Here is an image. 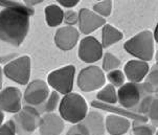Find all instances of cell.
<instances>
[{
  "label": "cell",
  "instance_id": "obj_1",
  "mask_svg": "<svg viewBox=\"0 0 158 135\" xmlns=\"http://www.w3.org/2000/svg\"><path fill=\"white\" fill-rule=\"evenodd\" d=\"M27 12L17 9H4L0 12V40L14 46H20L29 31Z\"/></svg>",
  "mask_w": 158,
  "mask_h": 135
},
{
  "label": "cell",
  "instance_id": "obj_2",
  "mask_svg": "<svg viewBox=\"0 0 158 135\" xmlns=\"http://www.w3.org/2000/svg\"><path fill=\"white\" fill-rule=\"evenodd\" d=\"M59 112L64 120L71 124L81 123L88 113V106L85 99L77 93L64 94L59 104Z\"/></svg>",
  "mask_w": 158,
  "mask_h": 135
},
{
  "label": "cell",
  "instance_id": "obj_3",
  "mask_svg": "<svg viewBox=\"0 0 158 135\" xmlns=\"http://www.w3.org/2000/svg\"><path fill=\"white\" fill-rule=\"evenodd\" d=\"M154 36L150 31H143L127 40L125 50L138 60L151 61L154 57Z\"/></svg>",
  "mask_w": 158,
  "mask_h": 135
},
{
  "label": "cell",
  "instance_id": "obj_4",
  "mask_svg": "<svg viewBox=\"0 0 158 135\" xmlns=\"http://www.w3.org/2000/svg\"><path fill=\"white\" fill-rule=\"evenodd\" d=\"M40 112L36 107L27 106L23 107L13 118L16 126L17 133L20 135H28L31 134L39 127L40 121Z\"/></svg>",
  "mask_w": 158,
  "mask_h": 135
},
{
  "label": "cell",
  "instance_id": "obj_5",
  "mask_svg": "<svg viewBox=\"0 0 158 135\" xmlns=\"http://www.w3.org/2000/svg\"><path fill=\"white\" fill-rule=\"evenodd\" d=\"M76 74V67L67 65L62 68L53 70L47 77L48 85H50L59 93L67 94L72 91Z\"/></svg>",
  "mask_w": 158,
  "mask_h": 135
},
{
  "label": "cell",
  "instance_id": "obj_6",
  "mask_svg": "<svg viewBox=\"0 0 158 135\" xmlns=\"http://www.w3.org/2000/svg\"><path fill=\"white\" fill-rule=\"evenodd\" d=\"M3 74L7 79L20 85H26L31 78V58L22 56L4 66Z\"/></svg>",
  "mask_w": 158,
  "mask_h": 135
},
{
  "label": "cell",
  "instance_id": "obj_7",
  "mask_svg": "<svg viewBox=\"0 0 158 135\" xmlns=\"http://www.w3.org/2000/svg\"><path fill=\"white\" fill-rule=\"evenodd\" d=\"M146 94L143 84L128 82L120 86L117 90V102L126 109H133L138 106Z\"/></svg>",
  "mask_w": 158,
  "mask_h": 135
},
{
  "label": "cell",
  "instance_id": "obj_8",
  "mask_svg": "<svg viewBox=\"0 0 158 135\" xmlns=\"http://www.w3.org/2000/svg\"><path fill=\"white\" fill-rule=\"evenodd\" d=\"M106 78L103 69L98 66H88L82 69L77 77V86L84 92H91L105 85Z\"/></svg>",
  "mask_w": 158,
  "mask_h": 135
},
{
  "label": "cell",
  "instance_id": "obj_9",
  "mask_svg": "<svg viewBox=\"0 0 158 135\" xmlns=\"http://www.w3.org/2000/svg\"><path fill=\"white\" fill-rule=\"evenodd\" d=\"M49 94V88L44 81L35 80L29 83L24 91V101L29 106L39 108L46 102Z\"/></svg>",
  "mask_w": 158,
  "mask_h": 135
},
{
  "label": "cell",
  "instance_id": "obj_10",
  "mask_svg": "<svg viewBox=\"0 0 158 135\" xmlns=\"http://www.w3.org/2000/svg\"><path fill=\"white\" fill-rule=\"evenodd\" d=\"M103 45L94 37H85L81 40L79 47V57L85 63H94L104 56Z\"/></svg>",
  "mask_w": 158,
  "mask_h": 135
},
{
  "label": "cell",
  "instance_id": "obj_11",
  "mask_svg": "<svg viewBox=\"0 0 158 135\" xmlns=\"http://www.w3.org/2000/svg\"><path fill=\"white\" fill-rule=\"evenodd\" d=\"M106 24V19L96 14L93 11L82 9L79 13L80 32L84 35H89Z\"/></svg>",
  "mask_w": 158,
  "mask_h": 135
},
{
  "label": "cell",
  "instance_id": "obj_12",
  "mask_svg": "<svg viewBox=\"0 0 158 135\" xmlns=\"http://www.w3.org/2000/svg\"><path fill=\"white\" fill-rule=\"evenodd\" d=\"M21 91L16 87H7L0 91V109L10 113H17L21 109Z\"/></svg>",
  "mask_w": 158,
  "mask_h": 135
},
{
  "label": "cell",
  "instance_id": "obj_13",
  "mask_svg": "<svg viewBox=\"0 0 158 135\" xmlns=\"http://www.w3.org/2000/svg\"><path fill=\"white\" fill-rule=\"evenodd\" d=\"M79 31L73 26H63L59 28L55 35L56 45L64 51L72 49L79 41Z\"/></svg>",
  "mask_w": 158,
  "mask_h": 135
},
{
  "label": "cell",
  "instance_id": "obj_14",
  "mask_svg": "<svg viewBox=\"0 0 158 135\" xmlns=\"http://www.w3.org/2000/svg\"><path fill=\"white\" fill-rule=\"evenodd\" d=\"M38 128L41 135H60L63 132L64 123L62 117L56 113H45L40 118Z\"/></svg>",
  "mask_w": 158,
  "mask_h": 135
},
{
  "label": "cell",
  "instance_id": "obj_15",
  "mask_svg": "<svg viewBox=\"0 0 158 135\" xmlns=\"http://www.w3.org/2000/svg\"><path fill=\"white\" fill-rule=\"evenodd\" d=\"M150 71V66L148 62L143 60H131L126 63L124 67V74L129 82L140 83L144 80L148 72Z\"/></svg>",
  "mask_w": 158,
  "mask_h": 135
},
{
  "label": "cell",
  "instance_id": "obj_16",
  "mask_svg": "<svg viewBox=\"0 0 158 135\" xmlns=\"http://www.w3.org/2000/svg\"><path fill=\"white\" fill-rule=\"evenodd\" d=\"M91 106L93 108H96V109L112 112L113 114L119 115V116H124L126 118H131V120H133L148 121V116L140 114V113H138V112H133V111H131V110H127L124 107L120 108V107L114 106V105H112V104H107V103L96 102V101H93L91 103Z\"/></svg>",
  "mask_w": 158,
  "mask_h": 135
},
{
  "label": "cell",
  "instance_id": "obj_17",
  "mask_svg": "<svg viewBox=\"0 0 158 135\" xmlns=\"http://www.w3.org/2000/svg\"><path fill=\"white\" fill-rule=\"evenodd\" d=\"M106 130L111 135H124L129 131L131 124L128 118L116 114H110L105 120Z\"/></svg>",
  "mask_w": 158,
  "mask_h": 135
},
{
  "label": "cell",
  "instance_id": "obj_18",
  "mask_svg": "<svg viewBox=\"0 0 158 135\" xmlns=\"http://www.w3.org/2000/svg\"><path fill=\"white\" fill-rule=\"evenodd\" d=\"M82 123L89 131L90 135H104L105 133V120L98 111L92 110L88 112Z\"/></svg>",
  "mask_w": 158,
  "mask_h": 135
},
{
  "label": "cell",
  "instance_id": "obj_19",
  "mask_svg": "<svg viewBox=\"0 0 158 135\" xmlns=\"http://www.w3.org/2000/svg\"><path fill=\"white\" fill-rule=\"evenodd\" d=\"M124 35L120 31L110 24H105L102 28V45L103 47H110L111 45L119 42Z\"/></svg>",
  "mask_w": 158,
  "mask_h": 135
},
{
  "label": "cell",
  "instance_id": "obj_20",
  "mask_svg": "<svg viewBox=\"0 0 158 135\" xmlns=\"http://www.w3.org/2000/svg\"><path fill=\"white\" fill-rule=\"evenodd\" d=\"M45 20L48 26L56 27L62 24L64 21V11L59 5L50 4L45 7Z\"/></svg>",
  "mask_w": 158,
  "mask_h": 135
},
{
  "label": "cell",
  "instance_id": "obj_21",
  "mask_svg": "<svg viewBox=\"0 0 158 135\" xmlns=\"http://www.w3.org/2000/svg\"><path fill=\"white\" fill-rule=\"evenodd\" d=\"M143 89L147 93H158V65H154L144 78Z\"/></svg>",
  "mask_w": 158,
  "mask_h": 135
},
{
  "label": "cell",
  "instance_id": "obj_22",
  "mask_svg": "<svg viewBox=\"0 0 158 135\" xmlns=\"http://www.w3.org/2000/svg\"><path fill=\"white\" fill-rule=\"evenodd\" d=\"M96 99L100 102L114 105L115 103H117V91L115 90L113 85H106L98 92Z\"/></svg>",
  "mask_w": 158,
  "mask_h": 135
},
{
  "label": "cell",
  "instance_id": "obj_23",
  "mask_svg": "<svg viewBox=\"0 0 158 135\" xmlns=\"http://www.w3.org/2000/svg\"><path fill=\"white\" fill-rule=\"evenodd\" d=\"M59 104H60L59 92L53 91V92H50L49 96H48V99H46V102H45L41 107L37 108V109H38L39 112L50 113V112L55 111L57 107H59Z\"/></svg>",
  "mask_w": 158,
  "mask_h": 135
},
{
  "label": "cell",
  "instance_id": "obj_24",
  "mask_svg": "<svg viewBox=\"0 0 158 135\" xmlns=\"http://www.w3.org/2000/svg\"><path fill=\"white\" fill-rule=\"evenodd\" d=\"M155 129L147 121L134 120L132 124V135H154Z\"/></svg>",
  "mask_w": 158,
  "mask_h": 135
},
{
  "label": "cell",
  "instance_id": "obj_25",
  "mask_svg": "<svg viewBox=\"0 0 158 135\" xmlns=\"http://www.w3.org/2000/svg\"><path fill=\"white\" fill-rule=\"evenodd\" d=\"M120 65V61L117 57L112 55L111 53H106L103 56V70L105 71H111V70L117 69Z\"/></svg>",
  "mask_w": 158,
  "mask_h": 135
},
{
  "label": "cell",
  "instance_id": "obj_26",
  "mask_svg": "<svg viewBox=\"0 0 158 135\" xmlns=\"http://www.w3.org/2000/svg\"><path fill=\"white\" fill-rule=\"evenodd\" d=\"M0 6H3L4 9H17L25 11L31 16H33L35 13L31 6H28L26 4H22L18 0H0Z\"/></svg>",
  "mask_w": 158,
  "mask_h": 135
},
{
  "label": "cell",
  "instance_id": "obj_27",
  "mask_svg": "<svg viewBox=\"0 0 158 135\" xmlns=\"http://www.w3.org/2000/svg\"><path fill=\"white\" fill-rule=\"evenodd\" d=\"M93 12L102 17L106 18L110 16L112 12V0H102L98 3L93 5Z\"/></svg>",
  "mask_w": 158,
  "mask_h": 135
},
{
  "label": "cell",
  "instance_id": "obj_28",
  "mask_svg": "<svg viewBox=\"0 0 158 135\" xmlns=\"http://www.w3.org/2000/svg\"><path fill=\"white\" fill-rule=\"evenodd\" d=\"M107 79L110 82L111 85H113L114 87H120L122 85L125 84V80H126V75L124 74V71L119 69H114L108 72L107 74Z\"/></svg>",
  "mask_w": 158,
  "mask_h": 135
},
{
  "label": "cell",
  "instance_id": "obj_29",
  "mask_svg": "<svg viewBox=\"0 0 158 135\" xmlns=\"http://www.w3.org/2000/svg\"><path fill=\"white\" fill-rule=\"evenodd\" d=\"M147 116L148 118H151L152 120L158 121V96H153L152 99L148 112H147Z\"/></svg>",
  "mask_w": 158,
  "mask_h": 135
},
{
  "label": "cell",
  "instance_id": "obj_30",
  "mask_svg": "<svg viewBox=\"0 0 158 135\" xmlns=\"http://www.w3.org/2000/svg\"><path fill=\"white\" fill-rule=\"evenodd\" d=\"M17 130H16V126L13 120H7L6 123L2 124L0 126V135H16Z\"/></svg>",
  "mask_w": 158,
  "mask_h": 135
},
{
  "label": "cell",
  "instance_id": "obj_31",
  "mask_svg": "<svg viewBox=\"0 0 158 135\" xmlns=\"http://www.w3.org/2000/svg\"><path fill=\"white\" fill-rule=\"evenodd\" d=\"M152 99H153V95H151V94H146V95L143 98V99L140 101V103L138 104L137 111L136 112H138V113H140V114L146 115L147 116V112H148V109H149L150 104H151Z\"/></svg>",
  "mask_w": 158,
  "mask_h": 135
},
{
  "label": "cell",
  "instance_id": "obj_32",
  "mask_svg": "<svg viewBox=\"0 0 158 135\" xmlns=\"http://www.w3.org/2000/svg\"><path fill=\"white\" fill-rule=\"evenodd\" d=\"M64 22L69 26H73L79 23V14L72 10L64 12Z\"/></svg>",
  "mask_w": 158,
  "mask_h": 135
},
{
  "label": "cell",
  "instance_id": "obj_33",
  "mask_svg": "<svg viewBox=\"0 0 158 135\" xmlns=\"http://www.w3.org/2000/svg\"><path fill=\"white\" fill-rule=\"evenodd\" d=\"M66 135H90V134L89 131L87 130V128L85 127V125L81 121V123L74 124V126L69 129Z\"/></svg>",
  "mask_w": 158,
  "mask_h": 135
},
{
  "label": "cell",
  "instance_id": "obj_34",
  "mask_svg": "<svg viewBox=\"0 0 158 135\" xmlns=\"http://www.w3.org/2000/svg\"><path fill=\"white\" fill-rule=\"evenodd\" d=\"M57 1L62 5V6L67 7V9H71V7L76 6L81 0H57Z\"/></svg>",
  "mask_w": 158,
  "mask_h": 135
},
{
  "label": "cell",
  "instance_id": "obj_35",
  "mask_svg": "<svg viewBox=\"0 0 158 135\" xmlns=\"http://www.w3.org/2000/svg\"><path fill=\"white\" fill-rule=\"evenodd\" d=\"M24 3L26 5H28V6H34V5H37L39 3H41V2H43L44 0H23Z\"/></svg>",
  "mask_w": 158,
  "mask_h": 135
},
{
  "label": "cell",
  "instance_id": "obj_36",
  "mask_svg": "<svg viewBox=\"0 0 158 135\" xmlns=\"http://www.w3.org/2000/svg\"><path fill=\"white\" fill-rule=\"evenodd\" d=\"M2 84H3V69L0 67V90L2 88Z\"/></svg>",
  "mask_w": 158,
  "mask_h": 135
},
{
  "label": "cell",
  "instance_id": "obj_37",
  "mask_svg": "<svg viewBox=\"0 0 158 135\" xmlns=\"http://www.w3.org/2000/svg\"><path fill=\"white\" fill-rule=\"evenodd\" d=\"M153 36H154V40L158 43V23H157V25H156V27H155V31H154V34H153Z\"/></svg>",
  "mask_w": 158,
  "mask_h": 135
},
{
  "label": "cell",
  "instance_id": "obj_38",
  "mask_svg": "<svg viewBox=\"0 0 158 135\" xmlns=\"http://www.w3.org/2000/svg\"><path fill=\"white\" fill-rule=\"evenodd\" d=\"M3 120H4V112L0 109V126L3 124Z\"/></svg>",
  "mask_w": 158,
  "mask_h": 135
},
{
  "label": "cell",
  "instance_id": "obj_39",
  "mask_svg": "<svg viewBox=\"0 0 158 135\" xmlns=\"http://www.w3.org/2000/svg\"><path fill=\"white\" fill-rule=\"evenodd\" d=\"M155 59H156V64L158 65V50L156 51V55H155Z\"/></svg>",
  "mask_w": 158,
  "mask_h": 135
},
{
  "label": "cell",
  "instance_id": "obj_40",
  "mask_svg": "<svg viewBox=\"0 0 158 135\" xmlns=\"http://www.w3.org/2000/svg\"><path fill=\"white\" fill-rule=\"evenodd\" d=\"M155 135H158V130L156 131V134H155Z\"/></svg>",
  "mask_w": 158,
  "mask_h": 135
},
{
  "label": "cell",
  "instance_id": "obj_41",
  "mask_svg": "<svg viewBox=\"0 0 158 135\" xmlns=\"http://www.w3.org/2000/svg\"><path fill=\"white\" fill-rule=\"evenodd\" d=\"M96 1H102V0H96Z\"/></svg>",
  "mask_w": 158,
  "mask_h": 135
}]
</instances>
